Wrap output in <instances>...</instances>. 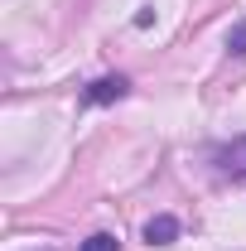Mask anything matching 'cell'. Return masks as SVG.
<instances>
[{
	"instance_id": "obj_1",
	"label": "cell",
	"mask_w": 246,
	"mask_h": 251,
	"mask_svg": "<svg viewBox=\"0 0 246 251\" xmlns=\"http://www.w3.org/2000/svg\"><path fill=\"white\" fill-rule=\"evenodd\" d=\"M213 159H217V174L222 179H246V135H237L232 145H222Z\"/></svg>"
},
{
	"instance_id": "obj_2",
	"label": "cell",
	"mask_w": 246,
	"mask_h": 251,
	"mask_svg": "<svg viewBox=\"0 0 246 251\" xmlns=\"http://www.w3.org/2000/svg\"><path fill=\"white\" fill-rule=\"evenodd\" d=\"M125 92H130V82H125L121 73H111V77H97L92 87L82 92V101H92V106H106V101H121Z\"/></svg>"
},
{
	"instance_id": "obj_3",
	"label": "cell",
	"mask_w": 246,
	"mask_h": 251,
	"mask_svg": "<svg viewBox=\"0 0 246 251\" xmlns=\"http://www.w3.org/2000/svg\"><path fill=\"white\" fill-rule=\"evenodd\" d=\"M145 242H150V247H174V242H179V218H169V213L150 218L145 222Z\"/></svg>"
},
{
	"instance_id": "obj_4",
	"label": "cell",
	"mask_w": 246,
	"mask_h": 251,
	"mask_svg": "<svg viewBox=\"0 0 246 251\" xmlns=\"http://www.w3.org/2000/svg\"><path fill=\"white\" fill-rule=\"evenodd\" d=\"M77 251H121V242H116L111 232H92V237H87Z\"/></svg>"
},
{
	"instance_id": "obj_5",
	"label": "cell",
	"mask_w": 246,
	"mask_h": 251,
	"mask_svg": "<svg viewBox=\"0 0 246 251\" xmlns=\"http://www.w3.org/2000/svg\"><path fill=\"white\" fill-rule=\"evenodd\" d=\"M227 49L246 58V20H242V25H232V34H227Z\"/></svg>"
}]
</instances>
